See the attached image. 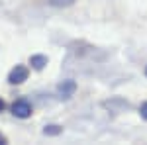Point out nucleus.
Masks as SVG:
<instances>
[{"instance_id": "5", "label": "nucleus", "mask_w": 147, "mask_h": 145, "mask_svg": "<svg viewBox=\"0 0 147 145\" xmlns=\"http://www.w3.org/2000/svg\"><path fill=\"white\" fill-rule=\"evenodd\" d=\"M43 134L45 135H59L61 134V127H59V125H45Z\"/></svg>"}, {"instance_id": "1", "label": "nucleus", "mask_w": 147, "mask_h": 145, "mask_svg": "<svg viewBox=\"0 0 147 145\" xmlns=\"http://www.w3.org/2000/svg\"><path fill=\"white\" fill-rule=\"evenodd\" d=\"M12 114H14L16 118L26 120V118L32 116V104L26 100V98H20V100H16L14 104H12Z\"/></svg>"}, {"instance_id": "2", "label": "nucleus", "mask_w": 147, "mask_h": 145, "mask_svg": "<svg viewBox=\"0 0 147 145\" xmlns=\"http://www.w3.org/2000/svg\"><path fill=\"white\" fill-rule=\"evenodd\" d=\"M26 78H28V69L24 65H16L10 71V75H8V82L10 84H22Z\"/></svg>"}, {"instance_id": "8", "label": "nucleus", "mask_w": 147, "mask_h": 145, "mask_svg": "<svg viewBox=\"0 0 147 145\" xmlns=\"http://www.w3.org/2000/svg\"><path fill=\"white\" fill-rule=\"evenodd\" d=\"M2 143H6V137H4V135L0 134V145H2Z\"/></svg>"}, {"instance_id": "6", "label": "nucleus", "mask_w": 147, "mask_h": 145, "mask_svg": "<svg viewBox=\"0 0 147 145\" xmlns=\"http://www.w3.org/2000/svg\"><path fill=\"white\" fill-rule=\"evenodd\" d=\"M139 114H141V118H143V120H147V102H143V104H141Z\"/></svg>"}, {"instance_id": "7", "label": "nucleus", "mask_w": 147, "mask_h": 145, "mask_svg": "<svg viewBox=\"0 0 147 145\" xmlns=\"http://www.w3.org/2000/svg\"><path fill=\"white\" fill-rule=\"evenodd\" d=\"M4 108H6V104H4V100H2V98H0V112L4 110Z\"/></svg>"}, {"instance_id": "3", "label": "nucleus", "mask_w": 147, "mask_h": 145, "mask_svg": "<svg viewBox=\"0 0 147 145\" xmlns=\"http://www.w3.org/2000/svg\"><path fill=\"white\" fill-rule=\"evenodd\" d=\"M59 94H61V98H71L73 96V92L77 90V82L75 80H63L61 84H59Z\"/></svg>"}, {"instance_id": "4", "label": "nucleus", "mask_w": 147, "mask_h": 145, "mask_svg": "<svg viewBox=\"0 0 147 145\" xmlns=\"http://www.w3.org/2000/svg\"><path fill=\"white\" fill-rule=\"evenodd\" d=\"M30 65H32L35 71H41V69L47 65V57H45V55H32V59H30Z\"/></svg>"}, {"instance_id": "9", "label": "nucleus", "mask_w": 147, "mask_h": 145, "mask_svg": "<svg viewBox=\"0 0 147 145\" xmlns=\"http://www.w3.org/2000/svg\"><path fill=\"white\" fill-rule=\"evenodd\" d=\"M145 75H147V69H145Z\"/></svg>"}]
</instances>
